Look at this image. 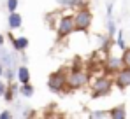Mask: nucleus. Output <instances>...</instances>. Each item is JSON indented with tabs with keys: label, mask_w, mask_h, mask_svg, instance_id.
Masks as SVG:
<instances>
[{
	"label": "nucleus",
	"mask_w": 130,
	"mask_h": 119,
	"mask_svg": "<svg viewBox=\"0 0 130 119\" xmlns=\"http://www.w3.org/2000/svg\"><path fill=\"white\" fill-rule=\"evenodd\" d=\"M125 67V63H123V58H114V56H109L107 61L104 63V68H106V72L107 74H116L118 70H121Z\"/></svg>",
	"instance_id": "obj_7"
},
{
	"label": "nucleus",
	"mask_w": 130,
	"mask_h": 119,
	"mask_svg": "<svg viewBox=\"0 0 130 119\" xmlns=\"http://www.w3.org/2000/svg\"><path fill=\"white\" fill-rule=\"evenodd\" d=\"M34 93H35V89H34V86H32L30 82L21 84V88H20V95H23L25 98H32V96H34Z\"/></svg>",
	"instance_id": "obj_12"
},
{
	"label": "nucleus",
	"mask_w": 130,
	"mask_h": 119,
	"mask_svg": "<svg viewBox=\"0 0 130 119\" xmlns=\"http://www.w3.org/2000/svg\"><path fill=\"white\" fill-rule=\"evenodd\" d=\"M30 46V40L26 39V37H16V39H12V47H14V51H25L26 47Z\"/></svg>",
	"instance_id": "obj_10"
},
{
	"label": "nucleus",
	"mask_w": 130,
	"mask_h": 119,
	"mask_svg": "<svg viewBox=\"0 0 130 119\" xmlns=\"http://www.w3.org/2000/svg\"><path fill=\"white\" fill-rule=\"evenodd\" d=\"M114 86V79L109 75H99L91 81V96L99 98V96H107L112 91Z\"/></svg>",
	"instance_id": "obj_1"
},
{
	"label": "nucleus",
	"mask_w": 130,
	"mask_h": 119,
	"mask_svg": "<svg viewBox=\"0 0 130 119\" xmlns=\"http://www.w3.org/2000/svg\"><path fill=\"white\" fill-rule=\"evenodd\" d=\"M16 93H18V88L14 86V84H11V88L5 91V95H4V98H5V102H12L14 100V96H16Z\"/></svg>",
	"instance_id": "obj_15"
},
{
	"label": "nucleus",
	"mask_w": 130,
	"mask_h": 119,
	"mask_svg": "<svg viewBox=\"0 0 130 119\" xmlns=\"http://www.w3.org/2000/svg\"><path fill=\"white\" fill-rule=\"evenodd\" d=\"M47 88L53 93H63V91H67V75L63 72L51 74L49 79H47Z\"/></svg>",
	"instance_id": "obj_5"
},
{
	"label": "nucleus",
	"mask_w": 130,
	"mask_h": 119,
	"mask_svg": "<svg viewBox=\"0 0 130 119\" xmlns=\"http://www.w3.org/2000/svg\"><path fill=\"white\" fill-rule=\"evenodd\" d=\"M4 42H5V37H4V35H2V33H0V47H2V46H4Z\"/></svg>",
	"instance_id": "obj_23"
},
{
	"label": "nucleus",
	"mask_w": 130,
	"mask_h": 119,
	"mask_svg": "<svg viewBox=\"0 0 130 119\" xmlns=\"http://www.w3.org/2000/svg\"><path fill=\"white\" fill-rule=\"evenodd\" d=\"M121 58H123V63H125L127 67H130V47H127V49L123 51V56H121Z\"/></svg>",
	"instance_id": "obj_18"
},
{
	"label": "nucleus",
	"mask_w": 130,
	"mask_h": 119,
	"mask_svg": "<svg viewBox=\"0 0 130 119\" xmlns=\"http://www.w3.org/2000/svg\"><path fill=\"white\" fill-rule=\"evenodd\" d=\"M7 23H9V28H11V30H16V28H20V26L23 25L21 14H18L16 11H14V12H9V19H7Z\"/></svg>",
	"instance_id": "obj_8"
},
{
	"label": "nucleus",
	"mask_w": 130,
	"mask_h": 119,
	"mask_svg": "<svg viewBox=\"0 0 130 119\" xmlns=\"http://www.w3.org/2000/svg\"><path fill=\"white\" fill-rule=\"evenodd\" d=\"M90 81V74L85 68H72L67 74V89H79L86 86Z\"/></svg>",
	"instance_id": "obj_2"
},
{
	"label": "nucleus",
	"mask_w": 130,
	"mask_h": 119,
	"mask_svg": "<svg viewBox=\"0 0 130 119\" xmlns=\"http://www.w3.org/2000/svg\"><path fill=\"white\" fill-rule=\"evenodd\" d=\"M76 32V23H74V16L72 14H63L58 23H56V39L62 40L67 39L69 35H72Z\"/></svg>",
	"instance_id": "obj_3"
},
{
	"label": "nucleus",
	"mask_w": 130,
	"mask_h": 119,
	"mask_svg": "<svg viewBox=\"0 0 130 119\" xmlns=\"http://www.w3.org/2000/svg\"><path fill=\"white\" fill-rule=\"evenodd\" d=\"M4 74H5V68H4V63H2V61H0V77H2V75H4Z\"/></svg>",
	"instance_id": "obj_22"
},
{
	"label": "nucleus",
	"mask_w": 130,
	"mask_h": 119,
	"mask_svg": "<svg viewBox=\"0 0 130 119\" xmlns=\"http://www.w3.org/2000/svg\"><path fill=\"white\" fill-rule=\"evenodd\" d=\"M112 7H114V4H112V2H107V7H106V14H107V18H112Z\"/></svg>",
	"instance_id": "obj_19"
},
{
	"label": "nucleus",
	"mask_w": 130,
	"mask_h": 119,
	"mask_svg": "<svg viewBox=\"0 0 130 119\" xmlns=\"http://www.w3.org/2000/svg\"><path fill=\"white\" fill-rule=\"evenodd\" d=\"M18 4H20V0H7V9H9V12H14V11L18 9Z\"/></svg>",
	"instance_id": "obj_17"
},
{
	"label": "nucleus",
	"mask_w": 130,
	"mask_h": 119,
	"mask_svg": "<svg viewBox=\"0 0 130 119\" xmlns=\"http://www.w3.org/2000/svg\"><path fill=\"white\" fill-rule=\"evenodd\" d=\"M109 117L112 119H125L127 117V109L125 107H114L109 110Z\"/></svg>",
	"instance_id": "obj_11"
},
{
	"label": "nucleus",
	"mask_w": 130,
	"mask_h": 119,
	"mask_svg": "<svg viewBox=\"0 0 130 119\" xmlns=\"http://www.w3.org/2000/svg\"><path fill=\"white\" fill-rule=\"evenodd\" d=\"M90 116H91L93 119H97V117H109V110H93Z\"/></svg>",
	"instance_id": "obj_16"
},
{
	"label": "nucleus",
	"mask_w": 130,
	"mask_h": 119,
	"mask_svg": "<svg viewBox=\"0 0 130 119\" xmlns=\"http://www.w3.org/2000/svg\"><path fill=\"white\" fill-rule=\"evenodd\" d=\"M114 84L120 88V89H127L130 86V67H123L121 70H118L114 74Z\"/></svg>",
	"instance_id": "obj_6"
},
{
	"label": "nucleus",
	"mask_w": 130,
	"mask_h": 119,
	"mask_svg": "<svg viewBox=\"0 0 130 119\" xmlns=\"http://www.w3.org/2000/svg\"><path fill=\"white\" fill-rule=\"evenodd\" d=\"M5 91H7V86H5V82H4V81H0V96H4V95H5Z\"/></svg>",
	"instance_id": "obj_21"
},
{
	"label": "nucleus",
	"mask_w": 130,
	"mask_h": 119,
	"mask_svg": "<svg viewBox=\"0 0 130 119\" xmlns=\"http://www.w3.org/2000/svg\"><path fill=\"white\" fill-rule=\"evenodd\" d=\"M12 117V114L9 112V110H4V112H0V119H11Z\"/></svg>",
	"instance_id": "obj_20"
},
{
	"label": "nucleus",
	"mask_w": 130,
	"mask_h": 119,
	"mask_svg": "<svg viewBox=\"0 0 130 119\" xmlns=\"http://www.w3.org/2000/svg\"><path fill=\"white\" fill-rule=\"evenodd\" d=\"M116 46H118V49H121V51L127 49V42H125V37H123V32H121V30H118V33H116Z\"/></svg>",
	"instance_id": "obj_14"
},
{
	"label": "nucleus",
	"mask_w": 130,
	"mask_h": 119,
	"mask_svg": "<svg viewBox=\"0 0 130 119\" xmlns=\"http://www.w3.org/2000/svg\"><path fill=\"white\" fill-rule=\"evenodd\" d=\"M114 33H118V26H116V21L112 18H107V35L111 39H114Z\"/></svg>",
	"instance_id": "obj_13"
},
{
	"label": "nucleus",
	"mask_w": 130,
	"mask_h": 119,
	"mask_svg": "<svg viewBox=\"0 0 130 119\" xmlns=\"http://www.w3.org/2000/svg\"><path fill=\"white\" fill-rule=\"evenodd\" d=\"M16 77L18 81L21 82V84H26V82H30V70H28V67H18V70H16Z\"/></svg>",
	"instance_id": "obj_9"
},
{
	"label": "nucleus",
	"mask_w": 130,
	"mask_h": 119,
	"mask_svg": "<svg viewBox=\"0 0 130 119\" xmlns=\"http://www.w3.org/2000/svg\"><path fill=\"white\" fill-rule=\"evenodd\" d=\"M93 21V14L88 7H79L76 9L74 14V23H76V32H88Z\"/></svg>",
	"instance_id": "obj_4"
}]
</instances>
